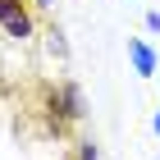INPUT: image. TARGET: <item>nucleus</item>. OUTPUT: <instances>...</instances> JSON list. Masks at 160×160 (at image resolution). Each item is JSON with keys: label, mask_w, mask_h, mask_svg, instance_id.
Returning a JSON list of instances; mask_svg holds the SVG:
<instances>
[{"label": "nucleus", "mask_w": 160, "mask_h": 160, "mask_svg": "<svg viewBox=\"0 0 160 160\" xmlns=\"http://www.w3.org/2000/svg\"><path fill=\"white\" fill-rule=\"evenodd\" d=\"M147 28H151V32H160V14H156V9L147 14Z\"/></svg>", "instance_id": "39448f33"}, {"label": "nucleus", "mask_w": 160, "mask_h": 160, "mask_svg": "<svg viewBox=\"0 0 160 160\" xmlns=\"http://www.w3.org/2000/svg\"><path fill=\"white\" fill-rule=\"evenodd\" d=\"M128 55H133V69H137V73H142V78H151V73H156V50H151L147 46V41H128Z\"/></svg>", "instance_id": "7ed1b4c3"}, {"label": "nucleus", "mask_w": 160, "mask_h": 160, "mask_svg": "<svg viewBox=\"0 0 160 160\" xmlns=\"http://www.w3.org/2000/svg\"><path fill=\"white\" fill-rule=\"evenodd\" d=\"M82 160H101V151L92 147V142H82Z\"/></svg>", "instance_id": "20e7f679"}, {"label": "nucleus", "mask_w": 160, "mask_h": 160, "mask_svg": "<svg viewBox=\"0 0 160 160\" xmlns=\"http://www.w3.org/2000/svg\"><path fill=\"white\" fill-rule=\"evenodd\" d=\"M156 133H160V110H156Z\"/></svg>", "instance_id": "423d86ee"}, {"label": "nucleus", "mask_w": 160, "mask_h": 160, "mask_svg": "<svg viewBox=\"0 0 160 160\" xmlns=\"http://www.w3.org/2000/svg\"><path fill=\"white\" fill-rule=\"evenodd\" d=\"M50 119H55V128H69L73 119H82V96H78L73 82H64L50 92Z\"/></svg>", "instance_id": "f257e3e1"}, {"label": "nucleus", "mask_w": 160, "mask_h": 160, "mask_svg": "<svg viewBox=\"0 0 160 160\" xmlns=\"http://www.w3.org/2000/svg\"><path fill=\"white\" fill-rule=\"evenodd\" d=\"M0 28H5L9 37H18V41L32 32V14H28L23 0H0Z\"/></svg>", "instance_id": "f03ea898"}, {"label": "nucleus", "mask_w": 160, "mask_h": 160, "mask_svg": "<svg viewBox=\"0 0 160 160\" xmlns=\"http://www.w3.org/2000/svg\"><path fill=\"white\" fill-rule=\"evenodd\" d=\"M37 5H55V0H37Z\"/></svg>", "instance_id": "0eeeda50"}]
</instances>
